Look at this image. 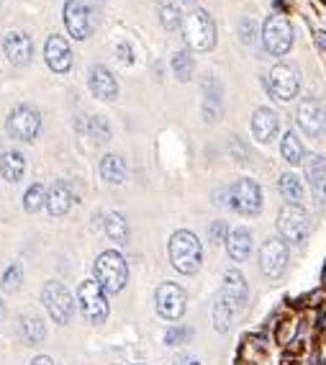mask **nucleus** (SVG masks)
<instances>
[{
  "mask_svg": "<svg viewBox=\"0 0 326 365\" xmlns=\"http://www.w3.org/2000/svg\"><path fill=\"white\" fill-rule=\"evenodd\" d=\"M201 257H203V247L201 240H198L193 232L188 229H180L175 232L170 240V262L177 273L183 275H193L201 267Z\"/></svg>",
  "mask_w": 326,
  "mask_h": 365,
  "instance_id": "obj_1",
  "label": "nucleus"
},
{
  "mask_svg": "<svg viewBox=\"0 0 326 365\" xmlns=\"http://www.w3.org/2000/svg\"><path fill=\"white\" fill-rule=\"evenodd\" d=\"M183 36L190 49H196V52H209V49H214L216 24L209 11H203V8L193 11V14L183 21Z\"/></svg>",
  "mask_w": 326,
  "mask_h": 365,
  "instance_id": "obj_2",
  "label": "nucleus"
},
{
  "mask_svg": "<svg viewBox=\"0 0 326 365\" xmlns=\"http://www.w3.org/2000/svg\"><path fill=\"white\" fill-rule=\"evenodd\" d=\"M126 278H129V267H126L124 257H121L116 250L100 252V257L95 260V281H98L108 294H118V291L126 286Z\"/></svg>",
  "mask_w": 326,
  "mask_h": 365,
  "instance_id": "obj_3",
  "label": "nucleus"
},
{
  "mask_svg": "<svg viewBox=\"0 0 326 365\" xmlns=\"http://www.w3.org/2000/svg\"><path fill=\"white\" fill-rule=\"evenodd\" d=\"M80 309L85 314V319L93 324H100L108 317V299H105V288L98 281H83L78 288Z\"/></svg>",
  "mask_w": 326,
  "mask_h": 365,
  "instance_id": "obj_4",
  "label": "nucleus"
},
{
  "mask_svg": "<svg viewBox=\"0 0 326 365\" xmlns=\"http://www.w3.org/2000/svg\"><path fill=\"white\" fill-rule=\"evenodd\" d=\"M41 301H44L46 312L57 324H67L75 314V299L59 281H49L41 291Z\"/></svg>",
  "mask_w": 326,
  "mask_h": 365,
  "instance_id": "obj_5",
  "label": "nucleus"
},
{
  "mask_svg": "<svg viewBox=\"0 0 326 365\" xmlns=\"http://www.w3.org/2000/svg\"><path fill=\"white\" fill-rule=\"evenodd\" d=\"M228 206L244 216H257L262 209V190L255 180L239 178V180L228 188Z\"/></svg>",
  "mask_w": 326,
  "mask_h": 365,
  "instance_id": "obj_6",
  "label": "nucleus"
},
{
  "mask_svg": "<svg viewBox=\"0 0 326 365\" xmlns=\"http://www.w3.org/2000/svg\"><path fill=\"white\" fill-rule=\"evenodd\" d=\"M262 41H265V49H268L273 57H283V54L290 49L293 44V29L288 24L285 16H270L262 26Z\"/></svg>",
  "mask_w": 326,
  "mask_h": 365,
  "instance_id": "obj_7",
  "label": "nucleus"
},
{
  "mask_svg": "<svg viewBox=\"0 0 326 365\" xmlns=\"http://www.w3.org/2000/svg\"><path fill=\"white\" fill-rule=\"evenodd\" d=\"M41 129V116L33 106H16L8 116V134L21 142H33Z\"/></svg>",
  "mask_w": 326,
  "mask_h": 365,
  "instance_id": "obj_8",
  "label": "nucleus"
},
{
  "mask_svg": "<svg viewBox=\"0 0 326 365\" xmlns=\"http://www.w3.org/2000/svg\"><path fill=\"white\" fill-rule=\"evenodd\" d=\"M278 229H280V235L285 237L288 242L300 245V242L308 237V232H311V222H308V214L300 209V206L285 203L280 216H278Z\"/></svg>",
  "mask_w": 326,
  "mask_h": 365,
  "instance_id": "obj_9",
  "label": "nucleus"
},
{
  "mask_svg": "<svg viewBox=\"0 0 326 365\" xmlns=\"http://www.w3.org/2000/svg\"><path fill=\"white\" fill-rule=\"evenodd\" d=\"M157 314L167 322H177L185 314V291L175 283H162L154 296Z\"/></svg>",
  "mask_w": 326,
  "mask_h": 365,
  "instance_id": "obj_10",
  "label": "nucleus"
},
{
  "mask_svg": "<svg viewBox=\"0 0 326 365\" xmlns=\"http://www.w3.org/2000/svg\"><path fill=\"white\" fill-rule=\"evenodd\" d=\"M288 265V245L283 240H270L260 250V267L268 278H280Z\"/></svg>",
  "mask_w": 326,
  "mask_h": 365,
  "instance_id": "obj_11",
  "label": "nucleus"
},
{
  "mask_svg": "<svg viewBox=\"0 0 326 365\" xmlns=\"http://www.w3.org/2000/svg\"><path fill=\"white\" fill-rule=\"evenodd\" d=\"M65 26L72 39H88L90 36V11L83 0H67L65 3Z\"/></svg>",
  "mask_w": 326,
  "mask_h": 365,
  "instance_id": "obj_12",
  "label": "nucleus"
},
{
  "mask_svg": "<svg viewBox=\"0 0 326 365\" xmlns=\"http://www.w3.org/2000/svg\"><path fill=\"white\" fill-rule=\"evenodd\" d=\"M300 88V78L293 67L288 65H278L270 72V91L278 101H290L295 98V93Z\"/></svg>",
  "mask_w": 326,
  "mask_h": 365,
  "instance_id": "obj_13",
  "label": "nucleus"
},
{
  "mask_svg": "<svg viewBox=\"0 0 326 365\" xmlns=\"http://www.w3.org/2000/svg\"><path fill=\"white\" fill-rule=\"evenodd\" d=\"M295 118H298V126L306 131L308 137H319V134H324L326 111L321 108L319 101H313V98L303 101V103L298 106V113H295Z\"/></svg>",
  "mask_w": 326,
  "mask_h": 365,
  "instance_id": "obj_14",
  "label": "nucleus"
},
{
  "mask_svg": "<svg viewBox=\"0 0 326 365\" xmlns=\"http://www.w3.org/2000/svg\"><path fill=\"white\" fill-rule=\"evenodd\" d=\"M44 59L46 65L52 67L54 72H67L72 67V49L62 36H49L46 39V46H44Z\"/></svg>",
  "mask_w": 326,
  "mask_h": 365,
  "instance_id": "obj_15",
  "label": "nucleus"
},
{
  "mask_svg": "<svg viewBox=\"0 0 326 365\" xmlns=\"http://www.w3.org/2000/svg\"><path fill=\"white\" fill-rule=\"evenodd\" d=\"M221 299L226 301L234 312H239V309L244 307V301H247V281H244V275H241L239 270H228V273L224 275Z\"/></svg>",
  "mask_w": 326,
  "mask_h": 365,
  "instance_id": "obj_16",
  "label": "nucleus"
},
{
  "mask_svg": "<svg viewBox=\"0 0 326 365\" xmlns=\"http://www.w3.org/2000/svg\"><path fill=\"white\" fill-rule=\"evenodd\" d=\"M88 85H90L93 96H95V98H100V101H113L118 96L116 78H113L111 72L105 70L103 65L90 67V78H88Z\"/></svg>",
  "mask_w": 326,
  "mask_h": 365,
  "instance_id": "obj_17",
  "label": "nucleus"
},
{
  "mask_svg": "<svg viewBox=\"0 0 326 365\" xmlns=\"http://www.w3.org/2000/svg\"><path fill=\"white\" fill-rule=\"evenodd\" d=\"M3 49H6V57L14 62V65H26L33 54V41L28 34L14 31L8 34L6 41H3Z\"/></svg>",
  "mask_w": 326,
  "mask_h": 365,
  "instance_id": "obj_18",
  "label": "nucleus"
},
{
  "mask_svg": "<svg viewBox=\"0 0 326 365\" xmlns=\"http://www.w3.org/2000/svg\"><path fill=\"white\" fill-rule=\"evenodd\" d=\"M221 116V85L214 78H203V118L214 124Z\"/></svg>",
  "mask_w": 326,
  "mask_h": 365,
  "instance_id": "obj_19",
  "label": "nucleus"
},
{
  "mask_svg": "<svg viewBox=\"0 0 326 365\" xmlns=\"http://www.w3.org/2000/svg\"><path fill=\"white\" fill-rule=\"evenodd\" d=\"M252 131H255L257 142H262V144L273 142L275 134H278V116H275V111L260 108V111L252 116Z\"/></svg>",
  "mask_w": 326,
  "mask_h": 365,
  "instance_id": "obj_20",
  "label": "nucleus"
},
{
  "mask_svg": "<svg viewBox=\"0 0 326 365\" xmlns=\"http://www.w3.org/2000/svg\"><path fill=\"white\" fill-rule=\"evenodd\" d=\"M226 250H228V257H231V260H236V262L247 260L249 252H252V235H249L244 227L234 229L226 240Z\"/></svg>",
  "mask_w": 326,
  "mask_h": 365,
  "instance_id": "obj_21",
  "label": "nucleus"
},
{
  "mask_svg": "<svg viewBox=\"0 0 326 365\" xmlns=\"http://www.w3.org/2000/svg\"><path fill=\"white\" fill-rule=\"evenodd\" d=\"M72 206V193L65 182H54L52 190L46 193V209L52 216H65Z\"/></svg>",
  "mask_w": 326,
  "mask_h": 365,
  "instance_id": "obj_22",
  "label": "nucleus"
},
{
  "mask_svg": "<svg viewBox=\"0 0 326 365\" xmlns=\"http://www.w3.org/2000/svg\"><path fill=\"white\" fill-rule=\"evenodd\" d=\"M21 337L26 345H41L46 337V327L39 314H23L21 317Z\"/></svg>",
  "mask_w": 326,
  "mask_h": 365,
  "instance_id": "obj_23",
  "label": "nucleus"
},
{
  "mask_svg": "<svg viewBox=\"0 0 326 365\" xmlns=\"http://www.w3.org/2000/svg\"><path fill=\"white\" fill-rule=\"evenodd\" d=\"M23 170H26V163H23L21 152H6L0 157V175L8 182H19L23 178Z\"/></svg>",
  "mask_w": 326,
  "mask_h": 365,
  "instance_id": "obj_24",
  "label": "nucleus"
},
{
  "mask_svg": "<svg viewBox=\"0 0 326 365\" xmlns=\"http://www.w3.org/2000/svg\"><path fill=\"white\" fill-rule=\"evenodd\" d=\"M308 180H311V188L319 198V203L326 201V160L324 157H313L308 163Z\"/></svg>",
  "mask_w": 326,
  "mask_h": 365,
  "instance_id": "obj_25",
  "label": "nucleus"
},
{
  "mask_svg": "<svg viewBox=\"0 0 326 365\" xmlns=\"http://www.w3.org/2000/svg\"><path fill=\"white\" fill-rule=\"evenodd\" d=\"M157 14H159V21H162V26L167 31H177V29L183 26V14H180L175 0H159L157 3Z\"/></svg>",
  "mask_w": 326,
  "mask_h": 365,
  "instance_id": "obj_26",
  "label": "nucleus"
},
{
  "mask_svg": "<svg viewBox=\"0 0 326 365\" xmlns=\"http://www.w3.org/2000/svg\"><path fill=\"white\" fill-rule=\"evenodd\" d=\"M100 175H103L105 182H124L126 178V165L124 160L118 155H105L103 160H100Z\"/></svg>",
  "mask_w": 326,
  "mask_h": 365,
  "instance_id": "obj_27",
  "label": "nucleus"
},
{
  "mask_svg": "<svg viewBox=\"0 0 326 365\" xmlns=\"http://www.w3.org/2000/svg\"><path fill=\"white\" fill-rule=\"evenodd\" d=\"M278 188H280L283 198H285L288 203L298 206V203L303 201V185H300V178L293 175V173H283L280 180H278Z\"/></svg>",
  "mask_w": 326,
  "mask_h": 365,
  "instance_id": "obj_28",
  "label": "nucleus"
},
{
  "mask_svg": "<svg viewBox=\"0 0 326 365\" xmlns=\"http://www.w3.org/2000/svg\"><path fill=\"white\" fill-rule=\"evenodd\" d=\"M105 235L111 237L118 245H126L129 242V224L121 214H108L105 216Z\"/></svg>",
  "mask_w": 326,
  "mask_h": 365,
  "instance_id": "obj_29",
  "label": "nucleus"
},
{
  "mask_svg": "<svg viewBox=\"0 0 326 365\" xmlns=\"http://www.w3.org/2000/svg\"><path fill=\"white\" fill-rule=\"evenodd\" d=\"M280 152H283V157H285V163L300 165V160H303V147H300L298 137H295L293 131H285V137H283V142H280Z\"/></svg>",
  "mask_w": 326,
  "mask_h": 365,
  "instance_id": "obj_30",
  "label": "nucleus"
},
{
  "mask_svg": "<svg viewBox=\"0 0 326 365\" xmlns=\"http://www.w3.org/2000/svg\"><path fill=\"white\" fill-rule=\"evenodd\" d=\"M172 70H175V75L183 80V83H188V80L193 78L196 62H193V57H190L188 52H177L175 57H172Z\"/></svg>",
  "mask_w": 326,
  "mask_h": 365,
  "instance_id": "obj_31",
  "label": "nucleus"
},
{
  "mask_svg": "<svg viewBox=\"0 0 326 365\" xmlns=\"http://www.w3.org/2000/svg\"><path fill=\"white\" fill-rule=\"evenodd\" d=\"M231 317H234V309L228 307L224 299L216 301V307H214V324H216V329H219V332H226L228 327H231Z\"/></svg>",
  "mask_w": 326,
  "mask_h": 365,
  "instance_id": "obj_32",
  "label": "nucleus"
},
{
  "mask_svg": "<svg viewBox=\"0 0 326 365\" xmlns=\"http://www.w3.org/2000/svg\"><path fill=\"white\" fill-rule=\"evenodd\" d=\"M46 201V193H44V185H39V182H33L31 188L26 190V196H23V209L28 211V214H33V211L41 209V203Z\"/></svg>",
  "mask_w": 326,
  "mask_h": 365,
  "instance_id": "obj_33",
  "label": "nucleus"
},
{
  "mask_svg": "<svg viewBox=\"0 0 326 365\" xmlns=\"http://www.w3.org/2000/svg\"><path fill=\"white\" fill-rule=\"evenodd\" d=\"M21 278H23V270H21L19 262H14V265H8L6 275H3V291H8V294H14V291H19V288H21Z\"/></svg>",
  "mask_w": 326,
  "mask_h": 365,
  "instance_id": "obj_34",
  "label": "nucleus"
},
{
  "mask_svg": "<svg viewBox=\"0 0 326 365\" xmlns=\"http://www.w3.org/2000/svg\"><path fill=\"white\" fill-rule=\"evenodd\" d=\"M88 131H90L93 137H98L100 142L111 139V126H108V121H105L103 116H90V121H88Z\"/></svg>",
  "mask_w": 326,
  "mask_h": 365,
  "instance_id": "obj_35",
  "label": "nucleus"
},
{
  "mask_svg": "<svg viewBox=\"0 0 326 365\" xmlns=\"http://www.w3.org/2000/svg\"><path fill=\"white\" fill-rule=\"evenodd\" d=\"M188 337H190V329H185V327H172V329H167V334H164V342H167V345H183Z\"/></svg>",
  "mask_w": 326,
  "mask_h": 365,
  "instance_id": "obj_36",
  "label": "nucleus"
},
{
  "mask_svg": "<svg viewBox=\"0 0 326 365\" xmlns=\"http://www.w3.org/2000/svg\"><path fill=\"white\" fill-rule=\"evenodd\" d=\"M209 237H211V242H214V245H219V242L228 240V235H226V224H224V222H214V224L209 227Z\"/></svg>",
  "mask_w": 326,
  "mask_h": 365,
  "instance_id": "obj_37",
  "label": "nucleus"
},
{
  "mask_svg": "<svg viewBox=\"0 0 326 365\" xmlns=\"http://www.w3.org/2000/svg\"><path fill=\"white\" fill-rule=\"evenodd\" d=\"M239 31H241V41H244V44H255V24H252V21H241L239 24Z\"/></svg>",
  "mask_w": 326,
  "mask_h": 365,
  "instance_id": "obj_38",
  "label": "nucleus"
},
{
  "mask_svg": "<svg viewBox=\"0 0 326 365\" xmlns=\"http://www.w3.org/2000/svg\"><path fill=\"white\" fill-rule=\"evenodd\" d=\"M116 54H118V59H121V62H126V65H131V62H134V54H131V46L126 44V41H121V44L116 46Z\"/></svg>",
  "mask_w": 326,
  "mask_h": 365,
  "instance_id": "obj_39",
  "label": "nucleus"
},
{
  "mask_svg": "<svg viewBox=\"0 0 326 365\" xmlns=\"http://www.w3.org/2000/svg\"><path fill=\"white\" fill-rule=\"evenodd\" d=\"M31 365H54L52 358H46V355H39V358H33Z\"/></svg>",
  "mask_w": 326,
  "mask_h": 365,
  "instance_id": "obj_40",
  "label": "nucleus"
},
{
  "mask_svg": "<svg viewBox=\"0 0 326 365\" xmlns=\"http://www.w3.org/2000/svg\"><path fill=\"white\" fill-rule=\"evenodd\" d=\"M316 41H319L321 49H326V31H316Z\"/></svg>",
  "mask_w": 326,
  "mask_h": 365,
  "instance_id": "obj_41",
  "label": "nucleus"
},
{
  "mask_svg": "<svg viewBox=\"0 0 326 365\" xmlns=\"http://www.w3.org/2000/svg\"><path fill=\"white\" fill-rule=\"evenodd\" d=\"M177 365H201V363H198L196 358H180L177 360Z\"/></svg>",
  "mask_w": 326,
  "mask_h": 365,
  "instance_id": "obj_42",
  "label": "nucleus"
},
{
  "mask_svg": "<svg viewBox=\"0 0 326 365\" xmlns=\"http://www.w3.org/2000/svg\"><path fill=\"white\" fill-rule=\"evenodd\" d=\"M3 317H6V307H3V301H0V322H3Z\"/></svg>",
  "mask_w": 326,
  "mask_h": 365,
  "instance_id": "obj_43",
  "label": "nucleus"
},
{
  "mask_svg": "<svg viewBox=\"0 0 326 365\" xmlns=\"http://www.w3.org/2000/svg\"><path fill=\"white\" fill-rule=\"evenodd\" d=\"M183 3H196V0H183Z\"/></svg>",
  "mask_w": 326,
  "mask_h": 365,
  "instance_id": "obj_44",
  "label": "nucleus"
}]
</instances>
